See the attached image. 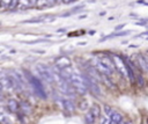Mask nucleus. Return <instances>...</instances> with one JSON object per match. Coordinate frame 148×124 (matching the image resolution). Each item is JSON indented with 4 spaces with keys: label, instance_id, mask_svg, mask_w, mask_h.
Segmentation results:
<instances>
[{
    "label": "nucleus",
    "instance_id": "nucleus-22",
    "mask_svg": "<svg viewBox=\"0 0 148 124\" xmlns=\"http://www.w3.org/2000/svg\"><path fill=\"white\" fill-rule=\"evenodd\" d=\"M19 3H20V0H12L11 6H9V9H14V8L19 7Z\"/></svg>",
    "mask_w": 148,
    "mask_h": 124
},
{
    "label": "nucleus",
    "instance_id": "nucleus-14",
    "mask_svg": "<svg viewBox=\"0 0 148 124\" xmlns=\"http://www.w3.org/2000/svg\"><path fill=\"white\" fill-rule=\"evenodd\" d=\"M0 122H1V124H14L13 118L9 116V114H6L4 111L0 115Z\"/></svg>",
    "mask_w": 148,
    "mask_h": 124
},
{
    "label": "nucleus",
    "instance_id": "nucleus-23",
    "mask_svg": "<svg viewBox=\"0 0 148 124\" xmlns=\"http://www.w3.org/2000/svg\"><path fill=\"white\" fill-rule=\"evenodd\" d=\"M87 103H88V102H87L86 100H84V101H81V102H80V109H81V110H86V109L88 108V104H87Z\"/></svg>",
    "mask_w": 148,
    "mask_h": 124
},
{
    "label": "nucleus",
    "instance_id": "nucleus-10",
    "mask_svg": "<svg viewBox=\"0 0 148 124\" xmlns=\"http://www.w3.org/2000/svg\"><path fill=\"white\" fill-rule=\"evenodd\" d=\"M20 111H21L23 115L28 116V115H30V114L33 113V107H31V104L29 103V102L22 101V102H20Z\"/></svg>",
    "mask_w": 148,
    "mask_h": 124
},
{
    "label": "nucleus",
    "instance_id": "nucleus-24",
    "mask_svg": "<svg viewBox=\"0 0 148 124\" xmlns=\"http://www.w3.org/2000/svg\"><path fill=\"white\" fill-rule=\"evenodd\" d=\"M126 26V23H122V24H118L116 28H115V30H116V32H119V30H122L124 27Z\"/></svg>",
    "mask_w": 148,
    "mask_h": 124
},
{
    "label": "nucleus",
    "instance_id": "nucleus-8",
    "mask_svg": "<svg viewBox=\"0 0 148 124\" xmlns=\"http://www.w3.org/2000/svg\"><path fill=\"white\" fill-rule=\"evenodd\" d=\"M15 87H14V84H13V80L11 78V75H6L4 72L1 73V89L3 90H13Z\"/></svg>",
    "mask_w": 148,
    "mask_h": 124
},
{
    "label": "nucleus",
    "instance_id": "nucleus-26",
    "mask_svg": "<svg viewBox=\"0 0 148 124\" xmlns=\"http://www.w3.org/2000/svg\"><path fill=\"white\" fill-rule=\"evenodd\" d=\"M37 1H38V0H30V4H31V6L37 5Z\"/></svg>",
    "mask_w": 148,
    "mask_h": 124
},
{
    "label": "nucleus",
    "instance_id": "nucleus-29",
    "mask_svg": "<svg viewBox=\"0 0 148 124\" xmlns=\"http://www.w3.org/2000/svg\"><path fill=\"white\" fill-rule=\"evenodd\" d=\"M78 45H86V42H79Z\"/></svg>",
    "mask_w": 148,
    "mask_h": 124
},
{
    "label": "nucleus",
    "instance_id": "nucleus-27",
    "mask_svg": "<svg viewBox=\"0 0 148 124\" xmlns=\"http://www.w3.org/2000/svg\"><path fill=\"white\" fill-rule=\"evenodd\" d=\"M73 1H75V0H63L64 4H71V3H73Z\"/></svg>",
    "mask_w": 148,
    "mask_h": 124
},
{
    "label": "nucleus",
    "instance_id": "nucleus-30",
    "mask_svg": "<svg viewBox=\"0 0 148 124\" xmlns=\"http://www.w3.org/2000/svg\"><path fill=\"white\" fill-rule=\"evenodd\" d=\"M130 48H139L138 45H130Z\"/></svg>",
    "mask_w": 148,
    "mask_h": 124
},
{
    "label": "nucleus",
    "instance_id": "nucleus-1",
    "mask_svg": "<svg viewBox=\"0 0 148 124\" xmlns=\"http://www.w3.org/2000/svg\"><path fill=\"white\" fill-rule=\"evenodd\" d=\"M24 74H25V78H27V80H28V82H29V86L33 88V90L35 92V94H36L38 98L45 100V99L48 98V94H46V92H45L44 85H42L41 79H40L38 77L31 74L29 71H24Z\"/></svg>",
    "mask_w": 148,
    "mask_h": 124
},
{
    "label": "nucleus",
    "instance_id": "nucleus-16",
    "mask_svg": "<svg viewBox=\"0 0 148 124\" xmlns=\"http://www.w3.org/2000/svg\"><path fill=\"white\" fill-rule=\"evenodd\" d=\"M90 110L93 111V114H94L97 118L101 116V108H100V106H98V104H93V106H92V108H90Z\"/></svg>",
    "mask_w": 148,
    "mask_h": 124
},
{
    "label": "nucleus",
    "instance_id": "nucleus-21",
    "mask_svg": "<svg viewBox=\"0 0 148 124\" xmlns=\"http://www.w3.org/2000/svg\"><path fill=\"white\" fill-rule=\"evenodd\" d=\"M11 3H12V0H1V7L3 8H6V7L9 8Z\"/></svg>",
    "mask_w": 148,
    "mask_h": 124
},
{
    "label": "nucleus",
    "instance_id": "nucleus-19",
    "mask_svg": "<svg viewBox=\"0 0 148 124\" xmlns=\"http://www.w3.org/2000/svg\"><path fill=\"white\" fill-rule=\"evenodd\" d=\"M103 109H104V113H105V116H108V117H110L111 116V114H112V111H113V109L110 107V106H108V104H104V107H103Z\"/></svg>",
    "mask_w": 148,
    "mask_h": 124
},
{
    "label": "nucleus",
    "instance_id": "nucleus-7",
    "mask_svg": "<svg viewBox=\"0 0 148 124\" xmlns=\"http://www.w3.org/2000/svg\"><path fill=\"white\" fill-rule=\"evenodd\" d=\"M72 65V61L68 57L66 56H60V57H57L54 59V66L60 71V70H64L66 67H70Z\"/></svg>",
    "mask_w": 148,
    "mask_h": 124
},
{
    "label": "nucleus",
    "instance_id": "nucleus-6",
    "mask_svg": "<svg viewBox=\"0 0 148 124\" xmlns=\"http://www.w3.org/2000/svg\"><path fill=\"white\" fill-rule=\"evenodd\" d=\"M92 64H93V66L102 74V75H105V77H109V78H111V75H112V73H113V71L112 70H110L106 65H104L102 61L100 60V58L98 57H95L93 60H92Z\"/></svg>",
    "mask_w": 148,
    "mask_h": 124
},
{
    "label": "nucleus",
    "instance_id": "nucleus-5",
    "mask_svg": "<svg viewBox=\"0 0 148 124\" xmlns=\"http://www.w3.org/2000/svg\"><path fill=\"white\" fill-rule=\"evenodd\" d=\"M87 85H88V89H89L92 93H93V95L96 96V98H100L101 96V88H100V85H98V81L94 78H92L90 75H88L87 73H82Z\"/></svg>",
    "mask_w": 148,
    "mask_h": 124
},
{
    "label": "nucleus",
    "instance_id": "nucleus-13",
    "mask_svg": "<svg viewBox=\"0 0 148 124\" xmlns=\"http://www.w3.org/2000/svg\"><path fill=\"white\" fill-rule=\"evenodd\" d=\"M110 118L113 121L115 124H121V123L124 121V119H123V115H122L119 111H117V110H113V111H112Z\"/></svg>",
    "mask_w": 148,
    "mask_h": 124
},
{
    "label": "nucleus",
    "instance_id": "nucleus-15",
    "mask_svg": "<svg viewBox=\"0 0 148 124\" xmlns=\"http://www.w3.org/2000/svg\"><path fill=\"white\" fill-rule=\"evenodd\" d=\"M31 4H30V0H20L19 3V8L20 9H24L27 7H30Z\"/></svg>",
    "mask_w": 148,
    "mask_h": 124
},
{
    "label": "nucleus",
    "instance_id": "nucleus-3",
    "mask_svg": "<svg viewBox=\"0 0 148 124\" xmlns=\"http://www.w3.org/2000/svg\"><path fill=\"white\" fill-rule=\"evenodd\" d=\"M112 60H113V64H115V69L118 71V73H121L122 77L129 79V71H127V64L123 57H121L119 55H116L112 53L110 55Z\"/></svg>",
    "mask_w": 148,
    "mask_h": 124
},
{
    "label": "nucleus",
    "instance_id": "nucleus-2",
    "mask_svg": "<svg viewBox=\"0 0 148 124\" xmlns=\"http://www.w3.org/2000/svg\"><path fill=\"white\" fill-rule=\"evenodd\" d=\"M68 82L71 84V86L73 87V89L75 90V93H78L79 95H86L87 92L89 90V89H88V85H87L83 75L80 74V73H78V72H75V71L72 74V77H71V79H70Z\"/></svg>",
    "mask_w": 148,
    "mask_h": 124
},
{
    "label": "nucleus",
    "instance_id": "nucleus-17",
    "mask_svg": "<svg viewBox=\"0 0 148 124\" xmlns=\"http://www.w3.org/2000/svg\"><path fill=\"white\" fill-rule=\"evenodd\" d=\"M45 42H49V41L46 38L34 40V41H22V43H25V44H37V43H45Z\"/></svg>",
    "mask_w": 148,
    "mask_h": 124
},
{
    "label": "nucleus",
    "instance_id": "nucleus-28",
    "mask_svg": "<svg viewBox=\"0 0 148 124\" xmlns=\"http://www.w3.org/2000/svg\"><path fill=\"white\" fill-rule=\"evenodd\" d=\"M64 32H66V29H65V28H60V29H58V30H57V33H64Z\"/></svg>",
    "mask_w": 148,
    "mask_h": 124
},
{
    "label": "nucleus",
    "instance_id": "nucleus-18",
    "mask_svg": "<svg viewBox=\"0 0 148 124\" xmlns=\"http://www.w3.org/2000/svg\"><path fill=\"white\" fill-rule=\"evenodd\" d=\"M100 124H115L113 121L108 116H102L100 119Z\"/></svg>",
    "mask_w": 148,
    "mask_h": 124
},
{
    "label": "nucleus",
    "instance_id": "nucleus-20",
    "mask_svg": "<svg viewBox=\"0 0 148 124\" xmlns=\"http://www.w3.org/2000/svg\"><path fill=\"white\" fill-rule=\"evenodd\" d=\"M40 22H43L42 18H40V19H31V20H25L22 23H40Z\"/></svg>",
    "mask_w": 148,
    "mask_h": 124
},
{
    "label": "nucleus",
    "instance_id": "nucleus-12",
    "mask_svg": "<svg viewBox=\"0 0 148 124\" xmlns=\"http://www.w3.org/2000/svg\"><path fill=\"white\" fill-rule=\"evenodd\" d=\"M131 32H129V30H126V32H118V33H115V34H110V35H106L105 37L101 38L100 42H104L105 40H109V38H115V37H123V36H127L130 35Z\"/></svg>",
    "mask_w": 148,
    "mask_h": 124
},
{
    "label": "nucleus",
    "instance_id": "nucleus-4",
    "mask_svg": "<svg viewBox=\"0 0 148 124\" xmlns=\"http://www.w3.org/2000/svg\"><path fill=\"white\" fill-rule=\"evenodd\" d=\"M36 71L37 74L40 75V79H43L44 81L49 84H53V70L50 69L49 66L44 64H38L36 65Z\"/></svg>",
    "mask_w": 148,
    "mask_h": 124
},
{
    "label": "nucleus",
    "instance_id": "nucleus-25",
    "mask_svg": "<svg viewBox=\"0 0 148 124\" xmlns=\"http://www.w3.org/2000/svg\"><path fill=\"white\" fill-rule=\"evenodd\" d=\"M121 124H133V122H132L131 119H124Z\"/></svg>",
    "mask_w": 148,
    "mask_h": 124
},
{
    "label": "nucleus",
    "instance_id": "nucleus-11",
    "mask_svg": "<svg viewBox=\"0 0 148 124\" xmlns=\"http://www.w3.org/2000/svg\"><path fill=\"white\" fill-rule=\"evenodd\" d=\"M96 119H97V117L93 114L92 110H87L84 113V123L86 124H95Z\"/></svg>",
    "mask_w": 148,
    "mask_h": 124
},
{
    "label": "nucleus",
    "instance_id": "nucleus-9",
    "mask_svg": "<svg viewBox=\"0 0 148 124\" xmlns=\"http://www.w3.org/2000/svg\"><path fill=\"white\" fill-rule=\"evenodd\" d=\"M7 109H8L9 113L17 114L20 111V103L15 99H9L7 101Z\"/></svg>",
    "mask_w": 148,
    "mask_h": 124
}]
</instances>
